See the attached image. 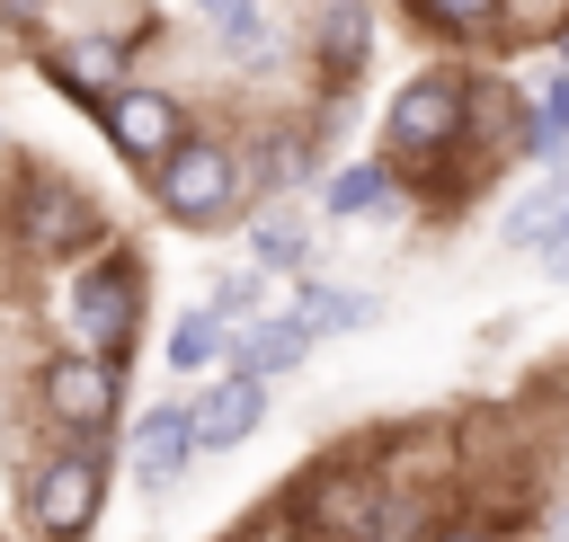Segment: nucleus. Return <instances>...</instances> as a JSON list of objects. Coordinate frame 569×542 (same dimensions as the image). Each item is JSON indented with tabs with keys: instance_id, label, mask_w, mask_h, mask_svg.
<instances>
[{
	"instance_id": "nucleus-1",
	"label": "nucleus",
	"mask_w": 569,
	"mask_h": 542,
	"mask_svg": "<svg viewBox=\"0 0 569 542\" xmlns=\"http://www.w3.org/2000/svg\"><path fill=\"white\" fill-rule=\"evenodd\" d=\"M471 142V80L462 71H409L382 107V160L400 178H436Z\"/></svg>"
},
{
	"instance_id": "nucleus-2",
	"label": "nucleus",
	"mask_w": 569,
	"mask_h": 542,
	"mask_svg": "<svg viewBox=\"0 0 569 542\" xmlns=\"http://www.w3.org/2000/svg\"><path fill=\"white\" fill-rule=\"evenodd\" d=\"M151 204H160V222H178V231H231V222H240V204H249L240 142H231V133L187 124V133H178V151L151 169Z\"/></svg>"
},
{
	"instance_id": "nucleus-3",
	"label": "nucleus",
	"mask_w": 569,
	"mask_h": 542,
	"mask_svg": "<svg viewBox=\"0 0 569 542\" xmlns=\"http://www.w3.org/2000/svg\"><path fill=\"white\" fill-rule=\"evenodd\" d=\"M142 311H151V284H142V258L133 249H89L71 258V284H62V320H71V347H98L124 364V347L142 338Z\"/></svg>"
},
{
	"instance_id": "nucleus-4",
	"label": "nucleus",
	"mask_w": 569,
	"mask_h": 542,
	"mask_svg": "<svg viewBox=\"0 0 569 542\" xmlns=\"http://www.w3.org/2000/svg\"><path fill=\"white\" fill-rule=\"evenodd\" d=\"M98 515H107V453H98L89 435H62V444L27 471L18 524H27V542H89Z\"/></svg>"
},
{
	"instance_id": "nucleus-5",
	"label": "nucleus",
	"mask_w": 569,
	"mask_h": 542,
	"mask_svg": "<svg viewBox=\"0 0 569 542\" xmlns=\"http://www.w3.org/2000/svg\"><path fill=\"white\" fill-rule=\"evenodd\" d=\"M391 524V480L365 453H338L293 480V533L302 542H382Z\"/></svg>"
},
{
	"instance_id": "nucleus-6",
	"label": "nucleus",
	"mask_w": 569,
	"mask_h": 542,
	"mask_svg": "<svg viewBox=\"0 0 569 542\" xmlns=\"http://www.w3.org/2000/svg\"><path fill=\"white\" fill-rule=\"evenodd\" d=\"M36 409L53 435H107V418L124 409V364L98 347H44L36 355Z\"/></svg>"
},
{
	"instance_id": "nucleus-7",
	"label": "nucleus",
	"mask_w": 569,
	"mask_h": 542,
	"mask_svg": "<svg viewBox=\"0 0 569 542\" xmlns=\"http://www.w3.org/2000/svg\"><path fill=\"white\" fill-rule=\"evenodd\" d=\"M9 222H18V258H36V267H71V258H89L107 240V213L62 178H27Z\"/></svg>"
},
{
	"instance_id": "nucleus-8",
	"label": "nucleus",
	"mask_w": 569,
	"mask_h": 542,
	"mask_svg": "<svg viewBox=\"0 0 569 542\" xmlns=\"http://www.w3.org/2000/svg\"><path fill=\"white\" fill-rule=\"evenodd\" d=\"M98 124H107V151L124 160V169H160L169 151H178V133H187V107L169 98V89H142V80H124L107 107H98Z\"/></svg>"
},
{
	"instance_id": "nucleus-9",
	"label": "nucleus",
	"mask_w": 569,
	"mask_h": 542,
	"mask_svg": "<svg viewBox=\"0 0 569 542\" xmlns=\"http://www.w3.org/2000/svg\"><path fill=\"white\" fill-rule=\"evenodd\" d=\"M196 453H204V444H196V409H187V400H160V409L133 418V480H142L151 498L178 489Z\"/></svg>"
},
{
	"instance_id": "nucleus-10",
	"label": "nucleus",
	"mask_w": 569,
	"mask_h": 542,
	"mask_svg": "<svg viewBox=\"0 0 569 542\" xmlns=\"http://www.w3.org/2000/svg\"><path fill=\"white\" fill-rule=\"evenodd\" d=\"M311 347H320V338H311L293 311H258V320H240V329H231L222 364H231V373H249V382H284Z\"/></svg>"
},
{
	"instance_id": "nucleus-11",
	"label": "nucleus",
	"mask_w": 569,
	"mask_h": 542,
	"mask_svg": "<svg viewBox=\"0 0 569 542\" xmlns=\"http://www.w3.org/2000/svg\"><path fill=\"white\" fill-rule=\"evenodd\" d=\"M187 409H196V444H204V453H231V444H249V435L267 426V382L213 373L204 400H187Z\"/></svg>"
},
{
	"instance_id": "nucleus-12",
	"label": "nucleus",
	"mask_w": 569,
	"mask_h": 542,
	"mask_svg": "<svg viewBox=\"0 0 569 542\" xmlns=\"http://www.w3.org/2000/svg\"><path fill=\"white\" fill-rule=\"evenodd\" d=\"M124 62H133V44L124 36H71V44H53V89H71V98H89V107H107L116 89H124Z\"/></svg>"
},
{
	"instance_id": "nucleus-13",
	"label": "nucleus",
	"mask_w": 569,
	"mask_h": 542,
	"mask_svg": "<svg viewBox=\"0 0 569 542\" xmlns=\"http://www.w3.org/2000/svg\"><path fill=\"white\" fill-rule=\"evenodd\" d=\"M365 53H373V9H365V0H320V9H311V62H320L329 80H356Z\"/></svg>"
},
{
	"instance_id": "nucleus-14",
	"label": "nucleus",
	"mask_w": 569,
	"mask_h": 542,
	"mask_svg": "<svg viewBox=\"0 0 569 542\" xmlns=\"http://www.w3.org/2000/svg\"><path fill=\"white\" fill-rule=\"evenodd\" d=\"M382 204H400V169H391V160H356V169H338V178L320 187V213H329V222H365V213H382Z\"/></svg>"
},
{
	"instance_id": "nucleus-15",
	"label": "nucleus",
	"mask_w": 569,
	"mask_h": 542,
	"mask_svg": "<svg viewBox=\"0 0 569 542\" xmlns=\"http://www.w3.org/2000/svg\"><path fill=\"white\" fill-rule=\"evenodd\" d=\"M222 347H231V329H222V320H213L204 302H196V311H178V320L160 329V364H169L178 382H196V373H213V364H222Z\"/></svg>"
},
{
	"instance_id": "nucleus-16",
	"label": "nucleus",
	"mask_w": 569,
	"mask_h": 542,
	"mask_svg": "<svg viewBox=\"0 0 569 542\" xmlns=\"http://www.w3.org/2000/svg\"><path fill=\"white\" fill-rule=\"evenodd\" d=\"M293 320H302L311 338H329V329H365L373 302L347 293V284H329V275H302V284H293Z\"/></svg>"
},
{
	"instance_id": "nucleus-17",
	"label": "nucleus",
	"mask_w": 569,
	"mask_h": 542,
	"mask_svg": "<svg viewBox=\"0 0 569 542\" xmlns=\"http://www.w3.org/2000/svg\"><path fill=\"white\" fill-rule=\"evenodd\" d=\"M311 169V133H267L249 160H240V178H249V195H276V187H293Z\"/></svg>"
},
{
	"instance_id": "nucleus-18",
	"label": "nucleus",
	"mask_w": 569,
	"mask_h": 542,
	"mask_svg": "<svg viewBox=\"0 0 569 542\" xmlns=\"http://www.w3.org/2000/svg\"><path fill=\"white\" fill-rule=\"evenodd\" d=\"M560 204H569V169H551L525 204H507V213H498V240H507V249H533V240L551 231V213H560Z\"/></svg>"
},
{
	"instance_id": "nucleus-19",
	"label": "nucleus",
	"mask_w": 569,
	"mask_h": 542,
	"mask_svg": "<svg viewBox=\"0 0 569 542\" xmlns=\"http://www.w3.org/2000/svg\"><path fill=\"white\" fill-rule=\"evenodd\" d=\"M213 36H222V53H258L267 44V0H187Z\"/></svg>"
},
{
	"instance_id": "nucleus-20",
	"label": "nucleus",
	"mask_w": 569,
	"mask_h": 542,
	"mask_svg": "<svg viewBox=\"0 0 569 542\" xmlns=\"http://www.w3.org/2000/svg\"><path fill=\"white\" fill-rule=\"evenodd\" d=\"M302 249H311V240H302V222H293V213H267V222H249V267H258V275H284V267H302Z\"/></svg>"
},
{
	"instance_id": "nucleus-21",
	"label": "nucleus",
	"mask_w": 569,
	"mask_h": 542,
	"mask_svg": "<svg viewBox=\"0 0 569 542\" xmlns=\"http://www.w3.org/2000/svg\"><path fill=\"white\" fill-rule=\"evenodd\" d=\"M204 311H213L222 329H240V320H258V311H267V275H258V267L240 258L231 275H213V302H204Z\"/></svg>"
},
{
	"instance_id": "nucleus-22",
	"label": "nucleus",
	"mask_w": 569,
	"mask_h": 542,
	"mask_svg": "<svg viewBox=\"0 0 569 542\" xmlns=\"http://www.w3.org/2000/svg\"><path fill=\"white\" fill-rule=\"evenodd\" d=\"M418 18L436 36H489L498 27V0H418Z\"/></svg>"
},
{
	"instance_id": "nucleus-23",
	"label": "nucleus",
	"mask_w": 569,
	"mask_h": 542,
	"mask_svg": "<svg viewBox=\"0 0 569 542\" xmlns=\"http://www.w3.org/2000/svg\"><path fill=\"white\" fill-rule=\"evenodd\" d=\"M427 542H498V533H480V524H436Z\"/></svg>"
},
{
	"instance_id": "nucleus-24",
	"label": "nucleus",
	"mask_w": 569,
	"mask_h": 542,
	"mask_svg": "<svg viewBox=\"0 0 569 542\" xmlns=\"http://www.w3.org/2000/svg\"><path fill=\"white\" fill-rule=\"evenodd\" d=\"M542 542H569V498H560V506L542 515Z\"/></svg>"
},
{
	"instance_id": "nucleus-25",
	"label": "nucleus",
	"mask_w": 569,
	"mask_h": 542,
	"mask_svg": "<svg viewBox=\"0 0 569 542\" xmlns=\"http://www.w3.org/2000/svg\"><path fill=\"white\" fill-rule=\"evenodd\" d=\"M36 9H44V0H0V18H9V27H27Z\"/></svg>"
},
{
	"instance_id": "nucleus-26",
	"label": "nucleus",
	"mask_w": 569,
	"mask_h": 542,
	"mask_svg": "<svg viewBox=\"0 0 569 542\" xmlns=\"http://www.w3.org/2000/svg\"><path fill=\"white\" fill-rule=\"evenodd\" d=\"M551 71H560V80H569V36H560V62H551Z\"/></svg>"
},
{
	"instance_id": "nucleus-27",
	"label": "nucleus",
	"mask_w": 569,
	"mask_h": 542,
	"mask_svg": "<svg viewBox=\"0 0 569 542\" xmlns=\"http://www.w3.org/2000/svg\"><path fill=\"white\" fill-rule=\"evenodd\" d=\"M551 267H560V284H569V258H551Z\"/></svg>"
}]
</instances>
